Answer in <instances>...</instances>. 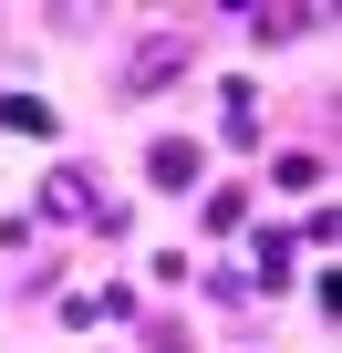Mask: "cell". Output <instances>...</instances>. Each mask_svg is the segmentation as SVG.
Returning <instances> with one entry per match:
<instances>
[{"label":"cell","mask_w":342,"mask_h":353,"mask_svg":"<svg viewBox=\"0 0 342 353\" xmlns=\"http://www.w3.org/2000/svg\"><path fill=\"white\" fill-rule=\"evenodd\" d=\"M0 125H11V135H42V125H52V114H42V104H32V94H0Z\"/></svg>","instance_id":"cell-1"}]
</instances>
